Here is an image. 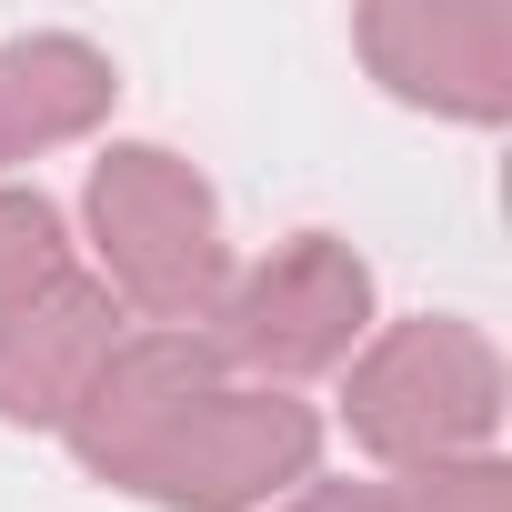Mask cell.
Here are the masks:
<instances>
[{"label": "cell", "instance_id": "cell-5", "mask_svg": "<svg viewBox=\"0 0 512 512\" xmlns=\"http://www.w3.org/2000/svg\"><path fill=\"white\" fill-rule=\"evenodd\" d=\"M61 272V221L41 201H0V332L31 312V292Z\"/></svg>", "mask_w": 512, "mask_h": 512}, {"label": "cell", "instance_id": "cell-2", "mask_svg": "<svg viewBox=\"0 0 512 512\" xmlns=\"http://www.w3.org/2000/svg\"><path fill=\"white\" fill-rule=\"evenodd\" d=\"M101 211V241H121V272L151 292V302H191L211 282V201L161 161V151H121L91 191Z\"/></svg>", "mask_w": 512, "mask_h": 512}, {"label": "cell", "instance_id": "cell-3", "mask_svg": "<svg viewBox=\"0 0 512 512\" xmlns=\"http://www.w3.org/2000/svg\"><path fill=\"white\" fill-rule=\"evenodd\" d=\"M352 312H362V272L332 262V251H292V262L251 292L241 342L251 352H282V362H322V352H342V322Z\"/></svg>", "mask_w": 512, "mask_h": 512}, {"label": "cell", "instance_id": "cell-4", "mask_svg": "<svg viewBox=\"0 0 512 512\" xmlns=\"http://www.w3.org/2000/svg\"><path fill=\"white\" fill-rule=\"evenodd\" d=\"M111 81H101V61L91 51H71V41H31V51H0V151L21 141V121L31 131H71V121H91V101H101Z\"/></svg>", "mask_w": 512, "mask_h": 512}, {"label": "cell", "instance_id": "cell-1", "mask_svg": "<svg viewBox=\"0 0 512 512\" xmlns=\"http://www.w3.org/2000/svg\"><path fill=\"white\" fill-rule=\"evenodd\" d=\"M312 452V422L292 402H191L131 472L161 502H251L272 472H292Z\"/></svg>", "mask_w": 512, "mask_h": 512}]
</instances>
